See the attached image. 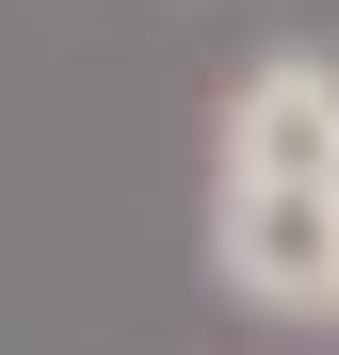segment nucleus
<instances>
[{
    "label": "nucleus",
    "instance_id": "f03ea898",
    "mask_svg": "<svg viewBox=\"0 0 339 355\" xmlns=\"http://www.w3.org/2000/svg\"><path fill=\"white\" fill-rule=\"evenodd\" d=\"M323 323H339V307H323Z\"/></svg>",
    "mask_w": 339,
    "mask_h": 355
},
{
    "label": "nucleus",
    "instance_id": "f257e3e1",
    "mask_svg": "<svg viewBox=\"0 0 339 355\" xmlns=\"http://www.w3.org/2000/svg\"><path fill=\"white\" fill-rule=\"evenodd\" d=\"M210 275L275 323L339 307V49H259L210 113Z\"/></svg>",
    "mask_w": 339,
    "mask_h": 355
}]
</instances>
